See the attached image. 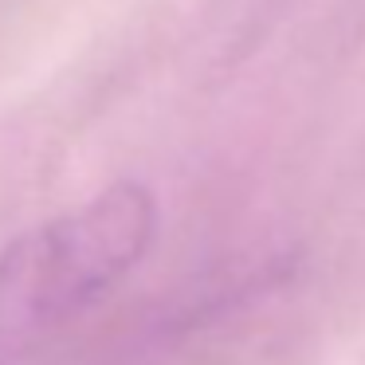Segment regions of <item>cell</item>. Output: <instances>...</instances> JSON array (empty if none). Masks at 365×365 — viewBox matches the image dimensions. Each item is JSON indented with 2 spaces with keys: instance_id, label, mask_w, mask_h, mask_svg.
<instances>
[{
  "instance_id": "obj_1",
  "label": "cell",
  "mask_w": 365,
  "mask_h": 365,
  "mask_svg": "<svg viewBox=\"0 0 365 365\" xmlns=\"http://www.w3.org/2000/svg\"><path fill=\"white\" fill-rule=\"evenodd\" d=\"M158 197L114 181L0 252V357L91 310L145 259Z\"/></svg>"
}]
</instances>
